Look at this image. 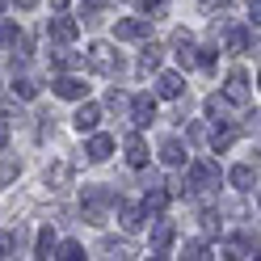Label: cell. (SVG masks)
<instances>
[{
  "mask_svg": "<svg viewBox=\"0 0 261 261\" xmlns=\"http://www.w3.org/2000/svg\"><path fill=\"white\" fill-rule=\"evenodd\" d=\"M186 186H190V194H215L219 190V165L215 160H194Z\"/></svg>",
  "mask_w": 261,
  "mask_h": 261,
  "instance_id": "7a4b0ae2",
  "label": "cell"
},
{
  "mask_svg": "<svg viewBox=\"0 0 261 261\" xmlns=\"http://www.w3.org/2000/svg\"><path fill=\"white\" fill-rule=\"evenodd\" d=\"M17 177H21V160L17 156H5V160H0V186L17 181Z\"/></svg>",
  "mask_w": 261,
  "mask_h": 261,
  "instance_id": "484cf974",
  "label": "cell"
},
{
  "mask_svg": "<svg viewBox=\"0 0 261 261\" xmlns=\"http://www.w3.org/2000/svg\"><path fill=\"white\" fill-rule=\"evenodd\" d=\"M227 181H232L240 194H253V186H257V165H236L232 173H227Z\"/></svg>",
  "mask_w": 261,
  "mask_h": 261,
  "instance_id": "4fadbf2b",
  "label": "cell"
},
{
  "mask_svg": "<svg viewBox=\"0 0 261 261\" xmlns=\"http://www.w3.org/2000/svg\"><path fill=\"white\" fill-rule=\"evenodd\" d=\"M173 236H177L173 219L156 215V227H152V257H165V253H169V244H173Z\"/></svg>",
  "mask_w": 261,
  "mask_h": 261,
  "instance_id": "9c48e42d",
  "label": "cell"
},
{
  "mask_svg": "<svg viewBox=\"0 0 261 261\" xmlns=\"http://www.w3.org/2000/svg\"><path fill=\"white\" fill-rule=\"evenodd\" d=\"M223 97H227V106H249V97H253V89H249V76H244L240 68L227 76V85H223Z\"/></svg>",
  "mask_w": 261,
  "mask_h": 261,
  "instance_id": "8992f818",
  "label": "cell"
},
{
  "mask_svg": "<svg viewBox=\"0 0 261 261\" xmlns=\"http://www.w3.org/2000/svg\"><path fill=\"white\" fill-rule=\"evenodd\" d=\"M114 202H118V190H110V186H85V190H80V219H85V223H106Z\"/></svg>",
  "mask_w": 261,
  "mask_h": 261,
  "instance_id": "6da1fadb",
  "label": "cell"
},
{
  "mask_svg": "<svg viewBox=\"0 0 261 261\" xmlns=\"http://www.w3.org/2000/svg\"><path fill=\"white\" fill-rule=\"evenodd\" d=\"M85 63H89L93 72H101V76H118V72H122V55L114 51L110 42H93L89 55H85Z\"/></svg>",
  "mask_w": 261,
  "mask_h": 261,
  "instance_id": "3957f363",
  "label": "cell"
},
{
  "mask_svg": "<svg viewBox=\"0 0 261 261\" xmlns=\"http://www.w3.org/2000/svg\"><path fill=\"white\" fill-rule=\"evenodd\" d=\"M156 93L169 97V101H177V97L186 93V80L177 76V72H160V76H156Z\"/></svg>",
  "mask_w": 261,
  "mask_h": 261,
  "instance_id": "7c38bea8",
  "label": "cell"
},
{
  "mask_svg": "<svg viewBox=\"0 0 261 261\" xmlns=\"http://www.w3.org/2000/svg\"><path fill=\"white\" fill-rule=\"evenodd\" d=\"M72 122H76V130L85 135V130H97V122H101V110H97L93 101H85L76 114H72Z\"/></svg>",
  "mask_w": 261,
  "mask_h": 261,
  "instance_id": "9a60e30c",
  "label": "cell"
},
{
  "mask_svg": "<svg viewBox=\"0 0 261 261\" xmlns=\"http://www.w3.org/2000/svg\"><path fill=\"white\" fill-rule=\"evenodd\" d=\"M101 253H106V257H118V261H130V257H135V249H130L126 240H101Z\"/></svg>",
  "mask_w": 261,
  "mask_h": 261,
  "instance_id": "d4e9b609",
  "label": "cell"
},
{
  "mask_svg": "<svg viewBox=\"0 0 261 261\" xmlns=\"http://www.w3.org/2000/svg\"><path fill=\"white\" fill-rule=\"evenodd\" d=\"M202 227H206V232H219V215H215V211H202Z\"/></svg>",
  "mask_w": 261,
  "mask_h": 261,
  "instance_id": "e575fe53",
  "label": "cell"
},
{
  "mask_svg": "<svg viewBox=\"0 0 261 261\" xmlns=\"http://www.w3.org/2000/svg\"><path fill=\"white\" fill-rule=\"evenodd\" d=\"M34 257H55V232H51V227H42V232H38V240H34Z\"/></svg>",
  "mask_w": 261,
  "mask_h": 261,
  "instance_id": "cb8c5ba5",
  "label": "cell"
},
{
  "mask_svg": "<svg viewBox=\"0 0 261 261\" xmlns=\"http://www.w3.org/2000/svg\"><path fill=\"white\" fill-rule=\"evenodd\" d=\"M68 181H72V165H68V160H55V165L46 169V186H51V190H63Z\"/></svg>",
  "mask_w": 261,
  "mask_h": 261,
  "instance_id": "d6986e66",
  "label": "cell"
},
{
  "mask_svg": "<svg viewBox=\"0 0 261 261\" xmlns=\"http://www.w3.org/2000/svg\"><path fill=\"white\" fill-rule=\"evenodd\" d=\"M13 5H17L21 13H30V9H34V5H38V0H13Z\"/></svg>",
  "mask_w": 261,
  "mask_h": 261,
  "instance_id": "74e56055",
  "label": "cell"
},
{
  "mask_svg": "<svg viewBox=\"0 0 261 261\" xmlns=\"http://www.w3.org/2000/svg\"><path fill=\"white\" fill-rule=\"evenodd\" d=\"M160 55H165V46H160V42H148V46H143V55H139V76L156 72V68H160Z\"/></svg>",
  "mask_w": 261,
  "mask_h": 261,
  "instance_id": "ac0fdd59",
  "label": "cell"
},
{
  "mask_svg": "<svg viewBox=\"0 0 261 261\" xmlns=\"http://www.w3.org/2000/svg\"><path fill=\"white\" fill-rule=\"evenodd\" d=\"M169 198H173V194L165 190V181H152V186H148V194H143V211H148V215H160Z\"/></svg>",
  "mask_w": 261,
  "mask_h": 261,
  "instance_id": "8fae6325",
  "label": "cell"
},
{
  "mask_svg": "<svg viewBox=\"0 0 261 261\" xmlns=\"http://www.w3.org/2000/svg\"><path fill=\"white\" fill-rule=\"evenodd\" d=\"M5 143H9V126H5V118H0V152H5Z\"/></svg>",
  "mask_w": 261,
  "mask_h": 261,
  "instance_id": "8d00e7d4",
  "label": "cell"
},
{
  "mask_svg": "<svg viewBox=\"0 0 261 261\" xmlns=\"http://www.w3.org/2000/svg\"><path fill=\"white\" fill-rule=\"evenodd\" d=\"M148 34H152V17H126V21L114 25V38H118V42H139Z\"/></svg>",
  "mask_w": 261,
  "mask_h": 261,
  "instance_id": "5b68a950",
  "label": "cell"
},
{
  "mask_svg": "<svg viewBox=\"0 0 261 261\" xmlns=\"http://www.w3.org/2000/svg\"><path fill=\"white\" fill-rule=\"evenodd\" d=\"M46 34H51L59 46H68V42H76V34H80V21L76 17H68V13H55V17H51V25H46Z\"/></svg>",
  "mask_w": 261,
  "mask_h": 261,
  "instance_id": "277c9868",
  "label": "cell"
},
{
  "mask_svg": "<svg viewBox=\"0 0 261 261\" xmlns=\"http://www.w3.org/2000/svg\"><path fill=\"white\" fill-rule=\"evenodd\" d=\"M232 139H236V126H227V122H215V130H211V148H215V152H223Z\"/></svg>",
  "mask_w": 261,
  "mask_h": 261,
  "instance_id": "603a6c76",
  "label": "cell"
},
{
  "mask_svg": "<svg viewBox=\"0 0 261 261\" xmlns=\"http://www.w3.org/2000/svg\"><path fill=\"white\" fill-rule=\"evenodd\" d=\"M135 5H139L143 17H160V13L169 9V0H135Z\"/></svg>",
  "mask_w": 261,
  "mask_h": 261,
  "instance_id": "f1b7e54d",
  "label": "cell"
},
{
  "mask_svg": "<svg viewBox=\"0 0 261 261\" xmlns=\"http://www.w3.org/2000/svg\"><path fill=\"white\" fill-rule=\"evenodd\" d=\"M130 122H135V126H152V122H156L152 93H135V97H130Z\"/></svg>",
  "mask_w": 261,
  "mask_h": 261,
  "instance_id": "ba28073f",
  "label": "cell"
},
{
  "mask_svg": "<svg viewBox=\"0 0 261 261\" xmlns=\"http://www.w3.org/2000/svg\"><path fill=\"white\" fill-rule=\"evenodd\" d=\"M152 160V152H148V143H143L139 135H126V165L130 169H143Z\"/></svg>",
  "mask_w": 261,
  "mask_h": 261,
  "instance_id": "5bb4252c",
  "label": "cell"
},
{
  "mask_svg": "<svg viewBox=\"0 0 261 261\" xmlns=\"http://www.w3.org/2000/svg\"><path fill=\"white\" fill-rule=\"evenodd\" d=\"M194 63H202V72H215V46H202V55H194Z\"/></svg>",
  "mask_w": 261,
  "mask_h": 261,
  "instance_id": "d6a6232c",
  "label": "cell"
},
{
  "mask_svg": "<svg viewBox=\"0 0 261 261\" xmlns=\"http://www.w3.org/2000/svg\"><path fill=\"white\" fill-rule=\"evenodd\" d=\"M51 93L63 97V101H85V97H89V85H85L80 76H59V80H51Z\"/></svg>",
  "mask_w": 261,
  "mask_h": 261,
  "instance_id": "52a82bcc",
  "label": "cell"
},
{
  "mask_svg": "<svg viewBox=\"0 0 261 261\" xmlns=\"http://www.w3.org/2000/svg\"><path fill=\"white\" fill-rule=\"evenodd\" d=\"M173 46H177V59H181V68H194V38L186 30H177L173 34Z\"/></svg>",
  "mask_w": 261,
  "mask_h": 261,
  "instance_id": "ffe728a7",
  "label": "cell"
},
{
  "mask_svg": "<svg viewBox=\"0 0 261 261\" xmlns=\"http://www.w3.org/2000/svg\"><path fill=\"white\" fill-rule=\"evenodd\" d=\"M13 249H17V240H13V232H0V257H9Z\"/></svg>",
  "mask_w": 261,
  "mask_h": 261,
  "instance_id": "836d02e7",
  "label": "cell"
},
{
  "mask_svg": "<svg viewBox=\"0 0 261 261\" xmlns=\"http://www.w3.org/2000/svg\"><path fill=\"white\" fill-rule=\"evenodd\" d=\"M114 206H118V219H122V227H126V232H139V227H143V219H148V211H143L139 202H126V198H118Z\"/></svg>",
  "mask_w": 261,
  "mask_h": 261,
  "instance_id": "30bf717a",
  "label": "cell"
},
{
  "mask_svg": "<svg viewBox=\"0 0 261 261\" xmlns=\"http://www.w3.org/2000/svg\"><path fill=\"white\" fill-rule=\"evenodd\" d=\"M160 160H165L169 169L186 165V143H181V139H165V143H160Z\"/></svg>",
  "mask_w": 261,
  "mask_h": 261,
  "instance_id": "e0dca14e",
  "label": "cell"
},
{
  "mask_svg": "<svg viewBox=\"0 0 261 261\" xmlns=\"http://www.w3.org/2000/svg\"><path fill=\"white\" fill-rule=\"evenodd\" d=\"M249 13H253V25H257V13H261V0H249Z\"/></svg>",
  "mask_w": 261,
  "mask_h": 261,
  "instance_id": "f35d334b",
  "label": "cell"
},
{
  "mask_svg": "<svg viewBox=\"0 0 261 261\" xmlns=\"http://www.w3.org/2000/svg\"><path fill=\"white\" fill-rule=\"evenodd\" d=\"M51 5H55V13H59V9H68V0H51Z\"/></svg>",
  "mask_w": 261,
  "mask_h": 261,
  "instance_id": "ab89813d",
  "label": "cell"
},
{
  "mask_svg": "<svg viewBox=\"0 0 261 261\" xmlns=\"http://www.w3.org/2000/svg\"><path fill=\"white\" fill-rule=\"evenodd\" d=\"M85 152H89L93 165H101V160H110V152H114V139H110V135H93V139L85 143Z\"/></svg>",
  "mask_w": 261,
  "mask_h": 261,
  "instance_id": "2e32d148",
  "label": "cell"
},
{
  "mask_svg": "<svg viewBox=\"0 0 261 261\" xmlns=\"http://www.w3.org/2000/svg\"><path fill=\"white\" fill-rule=\"evenodd\" d=\"M9 46H17V25L0 21V51H9Z\"/></svg>",
  "mask_w": 261,
  "mask_h": 261,
  "instance_id": "f546056e",
  "label": "cell"
},
{
  "mask_svg": "<svg viewBox=\"0 0 261 261\" xmlns=\"http://www.w3.org/2000/svg\"><path fill=\"white\" fill-rule=\"evenodd\" d=\"M13 76H17V72H13ZM13 93H17V97H21V101H34V97H38V80L21 72L17 80H13Z\"/></svg>",
  "mask_w": 261,
  "mask_h": 261,
  "instance_id": "44dd1931",
  "label": "cell"
},
{
  "mask_svg": "<svg viewBox=\"0 0 261 261\" xmlns=\"http://www.w3.org/2000/svg\"><path fill=\"white\" fill-rule=\"evenodd\" d=\"M106 106H110V110H122V106H126V97H122L118 89H110V97H106Z\"/></svg>",
  "mask_w": 261,
  "mask_h": 261,
  "instance_id": "d590c367",
  "label": "cell"
},
{
  "mask_svg": "<svg viewBox=\"0 0 261 261\" xmlns=\"http://www.w3.org/2000/svg\"><path fill=\"white\" fill-rule=\"evenodd\" d=\"M101 5H106V0H80V17H85V25L101 21Z\"/></svg>",
  "mask_w": 261,
  "mask_h": 261,
  "instance_id": "83f0119b",
  "label": "cell"
},
{
  "mask_svg": "<svg viewBox=\"0 0 261 261\" xmlns=\"http://www.w3.org/2000/svg\"><path fill=\"white\" fill-rule=\"evenodd\" d=\"M227 51H232V55H244V51H249V30H244V25H236L232 34H227Z\"/></svg>",
  "mask_w": 261,
  "mask_h": 261,
  "instance_id": "4316f807",
  "label": "cell"
},
{
  "mask_svg": "<svg viewBox=\"0 0 261 261\" xmlns=\"http://www.w3.org/2000/svg\"><path fill=\"white\" fill-rule=\"evenodd\" d=\"M55 257H63V261H80V257H85V249H80L76 240H68V244H59V253H55Z\"/></svg>",
  "mask_w": 261,
  "mask_h": 261,
  "instance_id": "4dcf8cb0",
  "label": "cell"
},
{
  "mask_svg": "<svg viewBox=\"0 0 261 261\" xmlns=\"http://www.w3.org/2000/svg\"><path fill=\"white\" fill-rule=\"evenodd\" d=\"M5 5H9V0H0V13H5Z\"/></svg>",
  "mask_w": 261,
  "mask_h": 261,
  "instance_id": "60d3db41",
  "label": "cell"
},
{
  "mask_svg": "<svg viewBox=\"0 0 261 261\" xmlns=\"http://www.w3.org/2000/svg\"><path fill=\"white\" fill-rule=\"evenodd\" d=\"M186 257H190V261H202V257H211L206 240H190V244H186Z\"/></svg>",
  "mask_w": 261,
  "mask_h": 261,
  "instance_id": "1f68e13d",
  "label": "cell"
},
{
  "mask_svg": "<svg viewBox=\"0 0 261 261\" xmlns=\"http://www.w3.org/2000/svg\"><path fill=\"white\" fill-rule=\"evenodd\" d=\"M80 63H85V55H76V51H51V68H59V72H72Z\"/></svg>",
  "mask_w": 261,
  "mask_h": 261,
  "instance_id": "7402d4cb",
  "label": "cell"
}]
</instances>
